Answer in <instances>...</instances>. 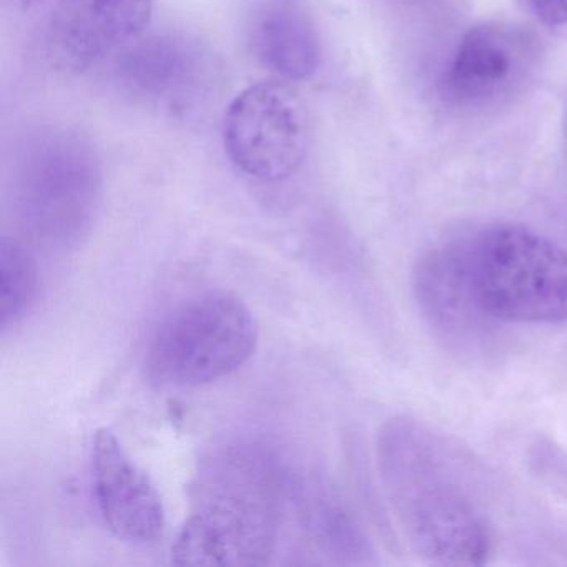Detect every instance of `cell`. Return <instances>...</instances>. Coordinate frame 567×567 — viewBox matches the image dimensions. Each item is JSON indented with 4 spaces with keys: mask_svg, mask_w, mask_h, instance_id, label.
Instances as JSON below:
<instances>
[{
    "mask_svg": "<svg viewBox=\"0 0 567 567\" xmlns=\"http://www.w3.org/2000/svg\"><path fill=\"white\" fill-rule=\"evenodd\" d=\"M460 457L410 417L378 436L388 499L417 556L440 566H481L493 553V527Z\"/></svg>",
    "mask_w": 567,
    "mask_h": 567,
    "instance_id": "cell-1",
    "label": "cell"
},
{
    "mask_svg": "<svg viewBox=\"0 0 567 567\" xmlns=\"http://www.w3.org/2000/svg\"><path fill=\"white\" fill-rule=\"evenodd\" d=\"M288 477L257 444L208 454L192 484V506L172 560L178 566H265L277 550Z\"/></svg>",
    "mask_w": 567,
    "mask_h": 567,
    "instance_id": "cell-2",
    "label": "cell"
},
{
    "mask_svg": "<svg viewBox=\"0 0 567 567\" xmlns=\"http://www.w3.org/2000/svg\"><path fill=\"white\" fill-rule=\"evenodd\" d=\"M11 200L22 230L51 251L78 247L91 234L104 195L94 144L64 125H41L19 138Z\"/></svg>",
    "mask_w": 567,
    "mask_h": 567,
    "instance_id": "cell-3",
    "label": "cell"
},
{
    "mask_svg": "<svg viewBox=\"0 0 567 567\" xmlns=\"http://www.w3.org/2000/svg\"><path fill=\"white\" fill-rule=\"evenodd\" d=\"M467 280L481 313L497 323H567V251L520 225L464 237Z\"/></svg>",
    "mask_w": 567,
    "mask_h": 567,
    "instance_id": "cell-4",
    "label": "cell"
},
{
    "mask_svg": "<svg viewBox=\"0 0 567 567\" xmlns=\"http://www.w3.org/2000/svg\"><path fill=\"white\" fill-rule=\"evenodd\" d=\"M258 343L250 308L230 291H207L175 308L145 357L148 378L164 388H198L244 367Z\"/></svg>",
    "mask_w": 567,
    "mask_h": 567,
    "instance_id": "cell-5",
    "label": "cell"
},
{
    "mask_svg": "<svg viewBox=\"0 0 567 567\" xmlns=\"http://www.w3.org/2000/svg\"><path fill=\"white\" fill-rule=\"evenodd\" d=\"M303 102L285 82H260L237 95L224 121V147L231 164L260 182L291 177L307 154Z\"/></svg>",
    "mask_w": 567,
    "mask_h": 567,
    "instance_id": "cell-6",
    "label": "cell"
},
{
    "mask_svg": "<svg viewBox=\"0 0 567 567\" xmlns=\"http://www.w3.org/2000/svg\"><path fill=\"white\" fill-rule=\"evenodd\" d=\"M537 64L539 44L529 31L507 22H484L461 39L441 91L456 111L486 114L519 97Z\"/></svg>",
    "mask_w": 567,
    "mask_h": 567,
    "instance_id": "cell-7",
    "label": "cell"
},
{
    "mask_svg": "<svg viewBox=\"0 0 567 567\" xmlns=\"http://www.w3.org/2000/svg\"><path fill=\"white\" fill-rule=\"evenodd\" d=\"M112 75L134 101L184 114L208 97L217 65L204 42L181 32H162L121 49Z\"/></svg>",
    "mask_w": 567,
    "mask_h": 567,
    "instance_id": "cell-8",
    "label": "cell"
},
{
    "mask_svg": "<svg viewBox=\"0 0 567 567\" xmlns=\"http://www.w3.org/2000/svg\"><path fill=\"white\" fill-rule=\"evenodd\" d=\"M154 0H54L45 22V49L55 68L89 71L141 38Z\"/></svg>",
    "mask_w": 567,
    "mask_h": 567,
    "instance_id": "cell-9",
    "label": "cell"
},
{
    "mask_svg": "<svg viewBox=\"0 0 567 567\" xmlns=\"http://www.w3.org/2000/svg\"><path fill=\"white\" fill-rule=\"evenodd\" d=\"M92 486L102 519L117 539L155 544L164 537L165 509L157 487L107 427L95 433L92 444Z\"/></svg>",
    "mask_w": 567,
    "mask_h": 567,
    "instance_id": "cell-10",
    "label": "cell"
},
{
    "mask_svg": "<svg viewBox=\"0 0 567 567\" xmlns=\"http://www.w3.org/2000/svg\"><path fill=\"white\" fill-rule=\"evenodd\" d=\"M414 291L431 324L446 337L473 341L494 324L474 301L467 280L464 238L446 241L421 258L414 271Z\"/></svg>",
    "mask_w": 567,
    "mask_h": 567,
    "instance_id": "cell-11",
    "label": "cell"
},
{
    "mask_svg": "<svg viewBox=\"0 0 567 567\" xmlns=\"http://www.w3.org/2000/svg\"><path fill=\"white\" fill-rule=\"evenodd\" d=\"M251 51L285 81H305L320 64V42L310 16L293 0H268L251 19Z\"/></svg>",
    "mask_w": 567,
    "mask_h": 567,
    "instance_id": "cell-12",
    "label": "cell"
},
{
    "mask_svg": "<svg viewBox=\"0 0 567 567\" xmlns=\"http://www.w3.org/2000/svg\"><path fill=\"white\" fill-rule=\"evenodd\" d=\"M303 526L328 556L340 563H368L371 547L354 517L334 494L313 491L301 496Z\"/></svg>",
    "mask_w": 567,
    "mask_h": 567,
    "instance_id": "cell-13",
    "label": "cell"
},
{
    "mask_svg": "<svg viewBox=\"0 0 567 567\" xmlns=\"http://www.w3.org/2000/svg\"><path fill=\"white\" fill-rule=\"evenodd\" d=\"M0 327L8 331L31 311L39 293L38 265L18 238L0 240Z\"/></svg>",
    "mask_w": 567,
    "mask_h": 567,
    "instance_id": "cell-14",
    "label": "cell"
},
{
    "mask_svg": "<svg viewBox=\"0 0 567 567\" xmlns=\"http://www.w3.org/2000/svg\"><path fill=\"white\" fill-rule=\"evenodd\" d=\"M534 14L549 28L567 24V0H529Z\"/></svg>",
    "mask_w": 567,
    "mask_h": 567,
    "instance_id": "cell-15",
    "label": "cell"
},
{
    "mask_svg": "<svg viewBox=\"0 0 567 567\" xmlns=\"http://www.w3.org/2000/svg\"><path fill=\"white\" fill-rule=\"evenodd\" d=\"M564 138H566V145H567V111H566V115H564Z\"/></svg>",
    "mask_w": 567,
    "mask_h": 567,
    "instance_id": "cell-16",
    "label": "cell"
}]
</instances>
